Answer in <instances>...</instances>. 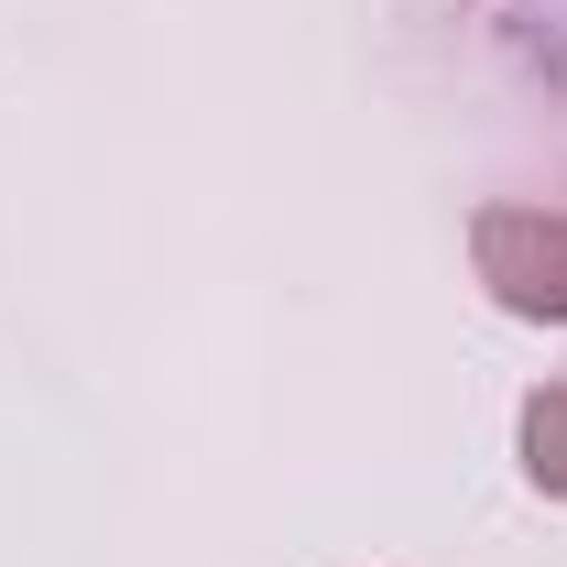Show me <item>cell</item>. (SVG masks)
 <instances>
[{"label":"cell","instance_id":"obj_1","mask_svg":"<svg viewBox=\"0 0 567 567\" xmlns=\"http://www.w3.org/2000/svg\"><path fill=\"white\" fill-rule=\"evenodd\" d=\"M470 262L492 284V306L567 328V208H481L470 218Z\"/></svg>","mask_w":567,"mask_h":567},{"label":"cell","instance_id":"obj_2","mask_svg":"<svg viewBox=\"0 0 567 567\" xmlns=\"http://www.w3.org/2000/svg\"><path fill=\"white\" fill-rule=\"evenodd\" d=\"M524 481H535L546 502H567V371L524 404Z\"/></svg>","mask_w":567,"mask_h":567}]
</instances>
